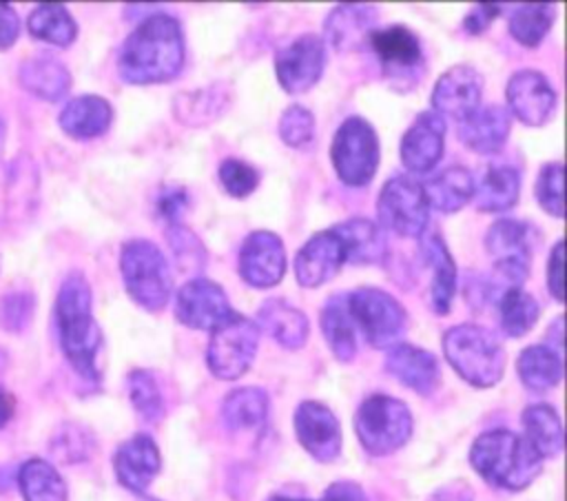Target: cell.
<instances>
[{
  "label": "cell",
  "instance_id": "cell-1",
  "mask_svg": "<svg viewBox=\"0 0 567 501\" xmlns=\"http://www.w3.org/2000/svg\"><path fill=\"white\" fill-rule=\"evenodd\" d=\"M184 55V33L177 18L151 13L120 47L117 71L128 84H159L182 71Z\"/></svg>",
  "mask_w": 567,
  "mask_h": 501
},
{
  "label": "cell",
  "instance_id": "cell-2",
  "mask_svg": "<svg viewBox=\"0 0 567 501\" xmlns=\"http://www.w3.org/2000/svg\"><path fill=\"white\" fill-rule=\"evenodd\" d=\"M93 295L82 273H71L60 284L55 297V326L60 348L73 370L86 381H100L97 352L102 348V330L91 310Z\"/></svg>",
  "mask_w": 567,
  "mask_h": 501
},
{
  "label": "cell",
  "instance_id": "cell-3",
  "mask_svg": "<svg viewBox=\"0 0 567 501\" xmlns=\"http://www.w3.org/2000/svg\"><path fill=\"white\" fill-rule=\"evenodd\" d=\"M470 463L487 483L505 490L527 488L543 468V459L529 441L505 428L483 432L472 443Z\"/></svg>",
  "mask_w": 567,
  "mask_h": 501
},
{
  "label": "cell",
  "instance_id": "cell-4",
  "mask_svg": "<svg viewBox=\"0 0 567 501\" xmlns=\"http://www.w3.org/2000/svg\"><path fill=\"white\" fill-rule=\"evenodd\" d=\"M443 352L447 364L472 386L489 388L501 381L505 352L498 339L483 326L458 324L445 330Z\"/></svg>",
  "mask_w": 567,
  "mask_h": 501
},
{
  "label": "cell",
  "instance_id": "cell-5",
  "mask_svg": "<svg viewBox=\"0 0 567 501\" xmlns=\"http://www.w3.org/2000/svg\"><path fill=\"white\" fill-rule=\"evenodd\" d=\"M120 273L128 297L148 313L166 306L173 288L168 262L151 239H128L120 248Z\"/></svg>",
  "mask_w": 567,
  "mask_h": 501
},
{
  "label": "cell",
  "instance_id": "cell-6",
  "mask_svg": "<svg viewBox=\"0 0 567 501\" xmlns=\"http://www.w3.org/2000/svg\"><path fill=\"white\" fill-rule=\"evenodd\" d=\"M361 446L377 457L399 450L412 434L410 408L388 395L368 397L354 417Z\"/></svg>",
  "mask_w": 567,
  "mask_h": 501
},
{
  "label": "cell",
  "instance_id": "cell-7",
  "mask_svg": "<svg viewBox=\"0 0 567 501\" xmlns=\"http://www.w3.org/2000/svg\"><path fill=\"white\" fill-rule=\"evenodd\" d=\"M332 166L348 186H365L379 166V137L361 115H350L337 129L330 144Z\"/></svg>",
  "mask_w": 567,
  "mask_h": 501
},
{
  "label": "cell",
  "instance_id": "cell-8",
  "mask_svg": "<svg viewBox=\"0 0 567 501\" xmlns=\"http://www.w3.org/2000/svg\"><path fill=\"white\" fill-rule=\"evenodd\" d=\"M346 304L354 328H359L365 341L374 348L394 346L405 328L403 306L381 288L361 286L352 293H346Z\"/></svg>",
  "mask_w": 567,
  "mask_h": 501
},
{
  "label": "cell",
  "instance_id": "cell-9",
  "mask_svg": "<svg viewBox=\"0 0 567 501\" xmlns=\"http://www.w3.org/2000/svg\"><path fill=\"white\" fill-rule=\"evenodd\" d=\"M257 346H259L257 324L239 313H233L226 321L213 328L208 350H206V364L215 377L237 379L250 368Z\"/></svg>",
  "mask_w": 567,
  "mask_h": 501
},
{
  "label": "cell",
  "instance_id": "cell-10",
  "mask_svg": "<svg viewBox=\"0 0 567 501\" xmlns=\"http://www.w3.org/2000/svg\"><path fill=\"white\" fill-rule=\"evenodd\" d=\"M379 224L401 237L423 235L430 217V204L423 186L408 175L390 177L377 200Z\"/></svg>",
  "mask_w": 567,
  "mask_h": 501
},
{
  "label": "cell",
  "instance_id": "cell-11",
  "mask_svg": "<svg viewBox=\"0 0 567 501\" xmlns=\"http://www.w3.org/2000/svg\"><path fill=\"white\" fill-rule=\"evenodd\" d=\"M365 44H370L388 80H403L408 89L416 84L423 71V49L412 29L405 24L379 27L370 31Z\"/></svg>",
  "mask_w": 567,
  "mask_h": 501
},
{
  "label": "cell",
  "instance_id": "cell-12",
  "mask_svg": "<svg viewBox=\"0 0 567 501\" xmlns=\"http://www.w3.org/2000/svg\"><path fill=\"white\" fill-rule=\"evenodd\" d=\"M485 248L494 259V268L507 286H520L532 264L529 226L520 219H496L485 233Z\"/></svg>",
  "mask_w": 567,
  "mask_h": 501
},
{
  "label": "cell",
  "instance_id": "cell-13",
  "mask_svg": "<svg viewBox=\"0 0 567 501\" xmlns=\"http://www.w3.org/2000/svg\"><path fill=\"white\" fill-rule=\"evenodd\" d=\"M326 67V44L315 33H303L284 44L275 55V73L286 93H306L312 89Z\"/></svg>",
  "mask_w": 567,
  "mask_h": 501
},
{
  "label": "cell",
  "instance_id": "cell-14",
  "mask_svg": "<svg viewBox=\"0 0 567 501\" xmlns=\"http://www.w3.org/2000/svg\"><path fill=\"white\" fill-rule=\"evenodd\" d=\"M233 306L217 282L193 277L175 297V317L188 328L213 330L233 315Z\"/></svg>",
  "mask_w": 567,
  "mask_h": 501
},
{
  "label": "cell",
  "instance_id": "cell-15",
  "mask_svg": "<svg viewBox=\"0 0 567 501\" xmlns=\"http://www.w3.org/2000/svg\"><path fill=\"white\" fill-rule=\"evenodd\" d=\"M507 111L527 126L545 124L556 106V91L547 75L536 69L516 71L505 89Z\"/></svg>",
  "mask_w": 567,
  "mask_h": 501
},
{
  "label": "cell",
  "instance_id": "cell-16",
  "mask_svg": "<svg viewBox=\"0 0 567 501\" xmlns=\"http://www.w3.org/2000/svg\"><path fill=\"white\" fill-rule=\"evenodd\" d=\"M483 75L470 64L450 67L432 89V109L436 115H445L463 122L481 106Z\"/></svg>",
  "mask_w": 567,
  "mask_h": 501
},
{
  "label": "cell",
  "instance_id": "cell-17",
  "mask_svg": "<svg viewBox=\"0 0 567 501\" xmlns=\"http://www.w3.org/2000/svg\"><path fill=\"white\" fill-rule=\"evenodd\" d=\"M286 273V248L277 233L252 231L239 250V275L255 288H272Z\"/></svg>",
  "mask_w": 567,
  "mask_h": 501
},
{
  "label": "cell",
  "instance_id": "cell-18",
  "mask_svg": "<svg viewBox=\"0 0 567 501\" xmlns=\"http://www.w3.org/2000/svg\"><path fill=\"white\" fill-rule=\"evenodd\" d=\"M445 149V120L421 111L401 137V162L410 173H430Z\"/></svg>",
  "mask_w": 567,
  "mask_h": 501
},
{
  "label": "cell",
  "instance_id": "cell-19",
  "mask_svg": "<svg viewBox=\"0 0 567 501\" xmlns=\"http://www.w3.org/2000/svg\"><path fill=\"white\" fill-rule=\"evenodd\" d=\"M299 443L317 461H332L341 450V428L334 412L319 401H303L295 410Z\"/></svg>",
  "mask_w": 567,
  "mask_h": 501
},
{
  "label": "cell",
  "instance_id": "cell-20",
  "mask_svg": "<svg viewBox=\"0 0 567 501\" xmlns=\"http://www.w3.org/2000/svg\"><path fill=\"white\" fill-rule=\"evenodd\" d=\"M343 262L346 250L339 235L332 228L319 231L295 255L297 282L303 288H317L332 279Z\"/></svg>",
  "mask_w": 567,
  "mask_h": 501
},
{
  "label": "cell",
  "instance_id": "cell-21",
  "mask_svg": "<svg viewBox=\"0 0 567 501\" xmlns=\"http://www.w3.org/2000/svg\"><path fill=\"white\" fill-rule=\"evenodd\" d=\"M113 466H115L117 481L126 490L144 497L146 488L159 472L162 459L155 441L148 434H135L117 448Z\"/></svg>",
  "mask_w": 567,
  "mask_h": 501
},
{
  "label": "cell",
  "instance_id": "cell-22",
  "mask_svg": "<svg viewBox=\"0 0 567 501\" xmlns=\"http://www.w3.org/2000/svg\"><path fill=\"white\" fill-rule=\"evenodd\" d=\"M512 115L501 104L478 106L470 117L458 122V140L474 153H496L509 137Z\"/></svg>",
  "mask_w": 567,
  "mask_h": 501
},
{
  "label": "cell",
  "instance_id": "cell-23",
  "mask_svg": "<svg viewBox=\"0 0 567 501\" xmlns=\"http://www.w3.org/2000/svg\"><path fill=\"white\" fill-rule=\"evenodd\" d=\"M385 370L419 395H430L439 384L436 357L412 344H394L385 355Z\"/></svg>",
  "mask_w": 567,
  "mask_h": 501
},
{
  "label": "cell",
  "instance_id": "cell-24",
  "mask_svg": "<svg viewBox=\"0 0 567 501\" xmlns=\"http://www.w3.org/2000/svg\"><path fill=\"white\" fill-rule=\"evenodd\" d=\"M113 122V106L102 95H78L71 98L60 111L58 124L73 140H91Z\"/></svg>",
  "mask_w": 567,
  "mask_h": 501
},
{
  "label": "cell",
  "instance_id": "cell-25",
  "mask_svg": "<svg viewBox=\"0 0 567 501\" xmlns=\"http://www.w3.org/2000/svg\"><path fill=\"white\" fill-rule=\"evenodd\" d=\"M257 328L266 330L279 346L288 350L301 348L310 333L308 317L299 308L279 297H270L259 306Z\"/></svg>",
  "mask_w": 567,
  "mask_h": 501
},
{
  "label": "cell",
  "instance_id": "cell-26",
  "mask_svg": "<svg viewBox=\"0 0 567 501\" xmlns=\"http://www.w3.org/2000/svg\"><path fill=\"white\" fill-rule=\"evenodd\" d=\"M377 22V7L337 4L326 18V38L337 51H352L368 40Z\"/></svg>",
  "mask_w": 567,
  "mask_h": 501
},
{
  "label": "cell",
  "instance_id": "cell-27",
  "mask_svg": "<svg viewBox=\"0 0 567 501\" xmlns=\"http://www.w3.org/2000/svg\"><path fill=\"white\" fill-rule=\"evenodd\" d=\"M332 231L339 235L346 262L352 264H383L388 257V242L379 224L365 217H352L346 222H339L332 226Z\"/></svg>",
  "mask_w": 567,
  "mask_h": 501
},
{
  "label": "cell",
  "instance_id": "cell-28",
  "mask_svg": "<svg viewBox=\"0 0 567 501\" xmlns=\"http://www.w3.org/2000/svg\"><path fill=\"white\" fill-rule=\"evenodd\" d=\"M421 253H423V262L432 270L430 304L436 315H445V313H450V306H452V299L456 293V264H454L445 242L436 233L427 235L423 239Z\"/></svg>",
  "mask_w": 567,
  "mask_h": 501
},
{
  "label": "cell",
  "instance_id": "cell-29",
  "mask_svg": "<svg viewBox=\"0 0 567 501\" xmlns=\"http://www.w3.org/2000/svg\"><path fill=\"white\" fill-rule=\"evenodd\" d=\"M18 78H20V84L29 93H33L35 98L49 100V102L62 100L66 95V91L71 89L69 69L51 55H35V58L24 60L20 64Z\"/></svg>",
  "mask_w": 567,
  "mask_h": 501
},
{
  "label": "cell",
  "instance_id": "cell-30",
  "mask_svg": "<svg viewBox=\"0 0 567 501\" xmlns=\"http://www.w3.org/2000/svg\"><path fill=\"white\" fill-rule=\"evenodd\" d=\"M421 186L427 204L441 213H454L474 197V177L465 166H447Z\"/></svg>",
  "mask_w": 567,
  "mask_h": 501
},
{
  "label": "cell",
  "instance_id": "cell-31",
  "mask_svg": "<svg viewBox=\"0 0 567 501\" xmlns=\"http://www.w3.org/2000/svg\"><path fill=\"white\" fill-rule=\"evenodd\" d=\"M321 330L339 361H350L357 355V328L348 313L346 293L332 295L321 308Z\"/></svg>",
  "mask_w": 567,
  "mask_h": 501
},
{
  "label": "cell",
  "instance_id": "cell-32",
  "mask_svg": "<svg viewBox=\"0 0 567 501\" xmlns=\"http://www.w3.org/2000/svg\"><path fill=\"white\" fill-rule=\"evenodd\" d=\"M518 193H520V175L514 166H507V164L489 166L481 184L474 186L476 208L483 213L507 211L509 206L516 204Z\"/></svg>",
  "mask_w": 567,
  "mask_h": 501
},
{
  "label": "cell",
  "instance_id": "cell-33",
  "mask_svg": "<svg viewBox=\"0 0 567 501\" xmlns=\"http://www.w3.org/2000/svg\"><path fill=\"white\" fill-rule=\"evenodd\" d=\"M516 370L525 388L534 392H545L560 381L563 359L551 346L534 344L518 355Z\"/></svg>",
  "mask_w": 567,
  "mask_h": 501
},
{
  "label": "cell",
  "instance_id": "cell-34",
  "mask_svg": "<svg viewBox=\"0 0 567 501\" xmlns=\"http://www.w3.org/2000/svg\"><path fill=\"white\" fill-rule=\"evenodd\" d=\"M268 406V395L261 388H237L226 395L221 403V419L230 430H255L266 423Z\"/></svg>",
  "mask_w": 567,
  "mask_h": 501
},
{
  "label": "cell",
  "instance_id": "cell-35",
  "mask_svg": "<svg viewBox=\"0 0 567 501\" xmlns=\"http://www.w3.org/2000/svg\"><path fill=\"white\" fill-rule=\"evenodd\" d=\"M523 428L529 446L540 459L556 457L563 450V423L558 412L547 403H532L523 410Z\"/></svg>",
  "mask_w": 567,
  "mask_h": 501
},
{
  "label": "cell",
  "instance_id": "cell-36",
  "mask_svg": "<svg viewBox=\"0 0 567 501\" xmlns=\"http://www.w3.org/2000/svg\"><path fill=\"white\" fill-rule=\"evenodd\" d=\"M27 29L35 40L55 47H69L78 35V24L73 16L64 4L58 2L38 4L27 18Z\"/></svg>",
  "mask_w": 567,
  "mask_h": 501
},
{
  "label": "cell",
  "instance_id": "cell-37",
  "mask_svg": "<svg viewBox=\"0 0 567 501\" xmlns=\"http://www.w3.org/2000/svg\"><path fill=\"white\" fill-rule=\"evenodd\" d=\"M18 485L24 501H66V485L62 477L42 459H29L20 466Z\"/></svg>",
  "mask_w": 567,
  "mask_h": 501
},
{
  "label": "cell",
  "instance_id": "cell-38",
  "mask_svg": "<svg viewBox=\"0 0 567 501\" xmlns=\"http://www.w3.org/2000/svg\"><path fill=\"white\" fill-rule=\"evenodd\" d=\"M538 301L520 286H507L498 297V321L507 337H523L538 319Z\"/></svg>",
  "mask_w": 567,
  "mask_h": 501
},
{
  "label": "cell",
  "instance_id": "cell-39",
  "mask_svg": "<svg viewBox=\"0 0 567 501\" xmlns=\"http://www.w3.org/2000/svg\"><path fill=\"white\" fill-rule=\"evenodd\" d=\"M554 22V4L525 2L509 16V33L523 47H538Z\"/></svg>",
  "mask_w": 567,
  "mask_h": 501
},
{
  "label": "cell",
  "instance_id": "cell-40",
  "mask_svg": "<svg viewBox=\"0 0 567 501\" xmlns=\"http://www.w3.org/2000/svg\"><path fill=\"white\" fill-rule=\"evenodd\" d=\"M226 93H221V86H206L193 93H182L175 100V113L186 124H204L224 109Z\"/></svg>",
  "mask_w": 567,
  "mask_h": 501
},
{
  "label": "cell",
  "instance_id": "cell-41",
  "mask_svg": "<svg viewBox=\"0 0 567 501\" xmlns=\"http://www.w3.org/2000/svg\"><path fill=\"white\" fill-rule=\"evenodd\" d=\"M126 386H128L131 403L142 419L153 423L164 417V397L151 370H142V368L133 370L126 379Z\"/></svg>",
  "mask_w": 567,
  "mask_h": 501
},
{
  "label": "cell",
  "instance_id": "cell-42",
  "mask_svg": "<svg viewBox=\"0 0 567 501\" xmlns=\"http://www.w3.org/2000/svg\"><path fill=\"white\" fill-rule=\"evenodd\" d=\"M166 239H168L171 253L175 257V264L182 273H186V275L202 273V268L206 264V248L202 246L199 237L193 231H188L182 224H175V226L166 228Z\"/></svg>",
  "mask_w": 567,
  "mask_h": 501
},
{
  "label": "cell",
  "instance_id": "cell-43",
  "mask_svg": "<svg viewBox=\"0 0 567 501\" xmlns=\"http://www.w3.org/2000/svg\"><path fill=\"white\" fill-rule=\"evenodd\" d=\"M279 137L292 146L303 149L315 137V115L303 104H290L279 117Z\"/></svg>",
  "mask_w": 567,
  "mask_h": 501
},
{
  "label": "cell",
  "instance_id": "cell-44",
  "mask_svg": "<svg viewBox=\"0 0 567 501\" xmlns=\"http://www.w3.org/2000/svg\"><path fill=\"white\" fill-rule=\"evenodd\" d=\"M536 200L540 208L554 217H563L565 213V197H563V164L549 162L540 168L536 177Z\"/></svg>",
  "mask_w": 567,
  "mask_h": 501
},
{
  "label": "cell",
  "instance_id": "cell-45",
  "mask_svg": "<svg viewBox=\"0 0 567 501\" xmlns=\"http://www.w3.org/2000/svg\"><path fill=\"white\" fill-rule=\"evenodd\" d=\"M219 182L224 186V191L233 197H248L257 184H259V173L255 166H250L248 162L244 160H237V157H228L219 164Z\"/></svg>",
  "mask_w": 567,
  "mask_h": 501
},
{
  "label": "cell",
  "instance_id": "cell-46",
  "mask_svg": "<svg viewBox=\"0 0 567 501\" xmlns=\"http://www.w3.org/2000/svg\"><path fill=\"white\" fill-rule=\"evenodd\" d=\"M35 308V297L29 290H7L0 297V324L4 330L20 333L29 326Z\"/></svg>",
  "mask_w": 567,
  "mask_h": 501
},
{
  "label": "cell",
  "instance_id": "cell-47",
  "mask_svg": "<svg viewBox=\"0 0 567 501\" xmlns=\"http://www.w3.org/2000/svg\"><path fill=\"white\" fill-rule=\"evenodd\" d=\"M155 208L157 215L168 222V226H175L182 222V215L188 208V193L182 186H166L162 188Z\"/></svg>",
  "mask_w": 567,
  "mask_h": 501
},
{
  "label": "cell",
  "instance_id": "cell-48",
  "mask_svg": "<svg viewBox=\"0 0 567 501\" xmlns=\"http://www.w3.org/2000/svg\"><path fill=\"white\" fill-rule=\"evenodd\" d=\"M501 9L503 7L496 2H481L472 7L470 13L463 18V29L467 33H483L492 24V20L501 16Z\"/></svg>",
  "mask_w": 567,
  "mask_h": 501
},
{
  "label": "cell",
  "instance_id": "cell-49",
  "mask_svg": "<svg viewBox=\"0 0 567 501\" xmlns=\"http://www.w3.org/2000/svg\"><path fill=\"white\" fill-rule=\"evenodd\" d=\"M563 239L554 244L547 259V288L556 301H563Z\"/></svg>",
  "mask_w": 567,
  "mask_h": 501
},
{
  "label": "cell",
  "instance_id": "cell-50",
  "mask_svg": "<svg viewBox=\"0 0 567 501\" xmlns=\"http://www.w3.org/2000/svg\"><path fill=\"white\" fill-rule=\"evenodd\" d=\"M20 35V18L16 9L0 2V49H11Z\"/></svg>",
  "mask_w": 567,
  "mask_h": 501
},
{
  "label": "cell",
  "instance_id": "cell-51",
  "mask_svg": "<svg viewBox=\"0 0 567 501\" xmlns=\"http://www.w3.org/2000/svg\"><path fill=\"white\" fill-rule=\"evenodd\" d=\"M321 501H365V494H363L361 485H357L352 481H337V483L328 485Z\"/></svg>",
  "mask_w": 567,
  "mask_h": 501
},
{
  "label": "cell",
  "instance_id": "cell-52",
  "mask_svg": "<svg viewBox=\"0 0 567 501\" xmlns=\"http://www.w3.org/2000/svg\"><path fill=\"white\" fill-rule=\"evenodd\" d=\"M474 492L465 481H452L441 485L427 501H472Z\"/></svg>",
  "mask_w": 567,
  "mask_h": 501
},
{
  "label": "cell",
  "instance_id": "cell-53",
  "mask_svg": "<svg viewBox=\"0 0 567 501\" xmlns=\"http://www.w3.org/2000/svg\"><path fill=\"white\" fill-rule=\"evenodd\" d=\"M13 410H16V399H13V395L0 388V428L11 421Z\"/></svg>",
  "mask_w": 567,
  "mask_h": 501
},
{
  "label": "cell",
  "instance_id": "cell-54",
  "mask_svg": "<svg viewBox=\"0 0 567 501\" xmlns=\"http://www.w3.org/2000/svg\"><path fill=\"white\" fill-rule=\"evenodd\" d=\"M268 501H310V499H292V497H281V494H277V497H270Z\"/></svg>",
  "mask_w": 567,
  "mask_h": 501
},
{
  "label": "cell",
  "instance_id": "cell-55",
  "mask_svg": "<svg viewBox=\"0 0 567 501\" xmlns=\"http://www.w3.org/2000/svg\"><path fill=\"white\" fill-rule=\"evenodd\" d=\"M2 144H4V124L0 122V151H2Z\"/></svg>",
  "mask_w": 567,
  "mask_h": 501
},
{
  "label": "cell",
  "instance_id": "cell-56",
  "mask_svg": "<svg viewBox=\"0 0 567 501\" xmlns=\"http://www.w3.org/2000/svg\"><path fill=\"white\" fill-rule=\"evenodd\" d=\"M144 499H146V501H155V499H151V497H144Z\"/></svg>",
  "mask_w": 567,
  "mask_h": 501
}]
</instances>
